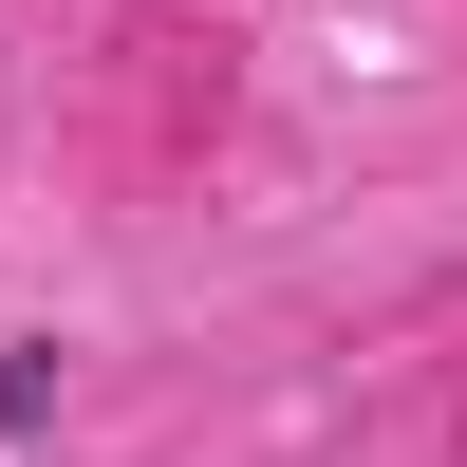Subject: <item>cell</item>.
<instances>
[{
  "label": "cell",
  "mask_w": 467,
  "mask_h": 467,
  "mask_svg": "<svg viewBox=\"0 0 467 467\" xmlns=\"http://www.w3.org/2000/svg\"><path fill=\"white\" fill-rule=\"evenodd\" d=\"M57 393H75V374H57V337H0V449H37V431H57Z\"/></svg>",
  "instance_id": "cell-1"
}]
</instances>
